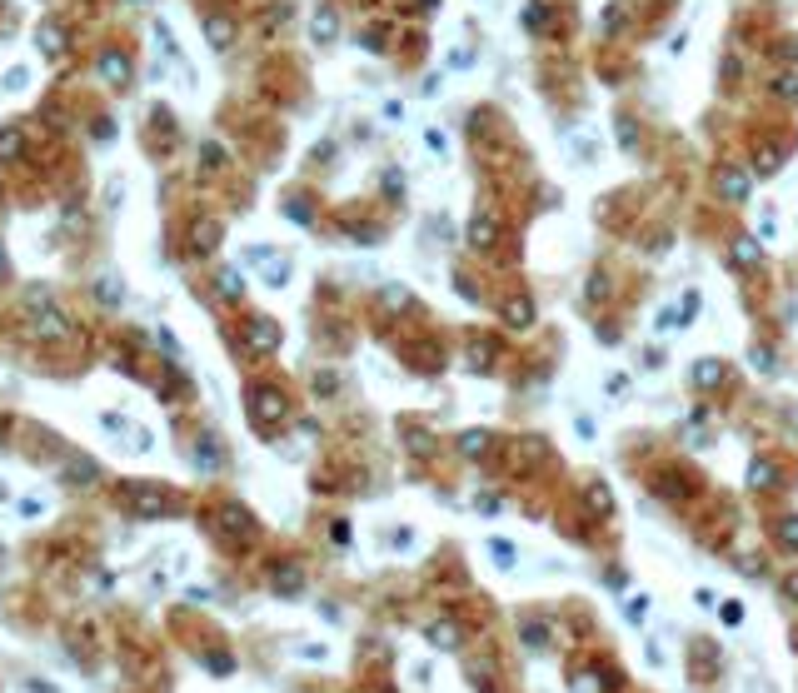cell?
Returning a JSON list of instances; mask_svg holds the SVG:
<instances>
[{
  "mask_svg": "<svg viewBox=\"0 0 798 693\" xmlns=\"http://www.w3.org/2000/svg\"><path fill=\"white\" fill-rule=\"evenodd\" d=\"M494 240V225L489 220H474V245H489Z\"/></svg>",
  "mask_w": 798,
  "mask_h": 693,
  "instance_id": "5b68a950",
  "label": "cell"
},
{
  "mask_svg": "<svg viewBox=\"0 0 798 693\" xmlns=\"http://www.w3.org/2000/svg\"><path fill=\"white\" fill-rule=\"evenodd\" d=\"M329 35H334V15L320 10V20H314V40H329Z\"/></svg>",
  "mask_w": 798,
  "mask_h": 693,
  "instance_id": "6da1fadb",
  "label": "cell"
},
{
  "mask_svg": "<svg viewBox=\"0 0 798 693\" xmlns=\"http://www.w3.org/2000/svg\"><path fill=\"white\" fill-rule=\"evenodd\" d=\"M544 15H549L544 6H524V25H529V30H539V25H544Z\"/></svg>",
  "mask_w": 798,
  "mask_h": 693,
  "instance_id": "7a4b0ae2",
  "label": "cell"
},
{
  "mask_svg": "<svg viewBox=\"0 0 798 693\" xmlns=\"http://www.w3.org/2000/svg\"><path fill=\"white\" fill-rule=\"evenodd\" d=\"M773 90H779L784 100H793V95H798V80H793V75H779V80H773Z\"/></svg>",
  "mask_w": 798,
  "mask_h": 693,
  "instance_id": "3957f363",
  "label": "cell"
},
{
  "mask_svg": "<svg viewBox=\"0 0 798 693\" xmlns=\"http://www.w3.org/2000/svg\"><path fill=\"white\" fill-rule=\"evenodd\" d=\"M209 35H215V45H225V40H229V25H225V20H215V25H209Z\"/></svg>",
  "mask_w": 798,
  "mask_h": 693,
  "instance_id": "52a82bcc",
  "label": "cell"
},
{
  "mask_svg": "<svg viewBox=\"0 0 798 693\" xmlns=\"http://www.w3.org/2000/svg\"><path fill=\"white\" fill-rule=\"evenodd\" d=\"M719 380V364H699V384H713Z\"/></svg>",
  "mask_w": 798,
  "mask_h": 693,
  "instance_id": "8992f818",
  "label": "cell"
},
{
  "mask_svg": "<svg viewBox=\"0 0 798 693\" xmlns=\"http://www.w3.org/2000/svg\"><path fill=\"white\" fill-rule=\"evenodd\" d=\"M724 195H728V200H739V195H744V180H739V175H733V170H728V175H724Z\"/></svg>",
  "mask_w": 798,
  "mask_h": 693,
  "instance_id": "277c9868",
  "label": "cell"
}]
</instances>
